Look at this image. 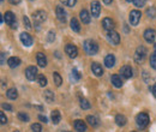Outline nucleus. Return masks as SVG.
<instances>
[{"label": "nucleus", "mask_w": 156, "mask_h": 132, "mask_svg": "<svg viewBox=\"0 0 156 132\" xmlns=\"http://www.w3.org/2000/svg\"><path fill=\"white\" fill-rule=\"evenodd\" d=\"M154 48H155V53H156V43H155V47H154Z\"/></svg>", "instance_id": "8fccbe9b"}, {"label": "nucleus", "mask_w": 156, "mask_h": 132, "mask_svg": "<svg viewBox=\"0 0 156 132\" xmlns=\"http://www.w3.org/2000/svg\"><path fill=\"white\" fill-rule=\"evenodd\" d=\"M1 1H4V0H1Z\"/></svg>", "instance_id": "864d4df0"}, {"label": "nucleus", "mask_w": 156, "mask_h": 132, "mask_svg": "<svg viewBox=\"0 0 156 132\" xmlns=\"http://www.w3.org/2000/svg\"><path fill=\"white\" fill-rule=\"evenodd\" d=\"M79 16H80V20L84 23V24H89L90 23V15L87 10H82L79 12Z\"/></svg>", "instance_id": "412c9836"}, {"label": "nucleus", "mask_w": 156, "mask_h": 132, "mask_svg": "<svg viewBox=\"0 0 156 132\" xmlns=\"http://www.w3.org/2000/svg\"><path fill=\"white\" fill-rule=\"evenodd\" d=\"M51 118H52V121L54 123V124H59L60 123V120H61V115H60V112L59 111H53L52 114H51Z\"/></svg>", "instance_id": "a878e982"}, {"label": "nucleus", "mask_w": 156, "mask_h": 132, "mask_svg": "<svg viewBox=\"0 0 156 132\" xmlns=\"http://www.w3.org/2000/svg\"><path fill=\"white\" fill-rule=\"evenodd\" d=\"M91 71H93V73H94V75L98 76V77L103 75L102 66H101L98 62H93V64H91Z\"/></svg>", "instance_id": "f3484780"}, {"label": "nucleus", "mask_w": 156, "mask_h": 132, "mask_svg": "<svg viewBox=\"0 0 156 132\" xmlns=\"http://www.w3.org/2000/svg\"><path fill=\"white\" fill-rule=\"evenodd\" d=\"M71 79L73 82H78L80 79V73H79V71H78L77 69H73L72 70V72H71Z\"/></svg>", "instance_id": "c85d7f7f"}, {"label": "nucleus", "mask_w": 156, "mask_h": 132, "mask_svg": "<svg viewBox=\"0 0 156 132\" xmlns=\"http://www.w3.org/2000/svg\"><path fill=\"white\" fill-rule=\"evenodd\" d=\"M23 22H24V25L27 27V29H30V28H31L30 20H29V18H28L27 16H24V17H23Z\"/></svg>", "instance_id": "58836bf2"}, {"label": "nucleus", "mask_w": 156, "mask_h": 132, "mask_svg": "<svg viewBox=\"0 0 156 132\" xmlns=\"http://www.w3.org/2000/svg\"><path fill=\"white\" fill-rule=\"evenodd\" d=\"M9 1H10L12 5H17V4H20V0H9Z\"/></svg>", "instance_id": "a18cd8bd"}, {"label": "nucleus", "mask_w": 156, "mask_h": 132, "mask_svg": "<svg viewBox=\"0 0 156 132\" xmlns=\"http://www.w3.org/2000/svg\"><path fill=\"white\" fill-rule=\"evenodd\" d=\"M126 1H129V2H131V1H132V0H126Z\"/></svg>", "instance_id": "3c124183"}, {"label": "nucleus", "mask_w": 156, "mask_h": 132, "mask_svg": "<svg viewBox=\"0 0 156 132\" xmlns=\"http://www.w3.org/2000/svg\"><path fill=\"white\" fill-rule=\"evenodd\" d=\"M136 123L138 127L140 129H145L149 124V115L147 113H139L136 116Z\"/></svg>", "instance_id": "f03ea898"}, {"label": "nucleus", "mask_w": 156, "mask_h": 132, "mask_svg": "<svg viewBox=\"0 0 156 132\" xmlns=\"http://www.w3.org/2000/svg\"><path fill=\"white\" fill-rule=\"evenodd\" d=\"M31 131L33 132H42V127H41V125L40 124H33L31 125Z\"/></svg>", "instance_id": "e433bc0d"}, {"label": "nucleus", "mask_w": 156, "mask_h": 132, "mask_svg": "<svg viewBox=\"0 0 156 132\" xmlns=\"http://www.w3.org/2000/svg\"><path fill=\"white\" fill-rule=\"evenodd\" d=\"M70 25H71V29H72L75 33H79V31H80V25H79V23H78V20L76 18L71 19Z\"/></svg>", "instance_id": "393cba45"}, {"label": "nucleus", "mask_w": 156, "mask_h": 132, "mask_svg": "<svg viewBox=\"0 0 156 132\" xmlns=\"http://www.w3.org/2000/svg\"><path fill=\"white\" fill-rule=\"evenodd\" d=\"M54 38H55V33L51 30V31L48 33V41H49V42H53V41H54Z\"/></svg>", "instance_id": "a19ab883"}, {"label": "nucleus", "mask_w": 156, "mask_h": 132, "mask_svg": "<svg viewBox=\"0 0 156 132\" xmlns=\"http://www.w3.org/2000/svg\"><path fill=\"white\" fill-rule=\"evenodd\" d=\"M53 80H54V83H55V85H57V87H60V85H61V83H62L61 76L59 75L58 72H54V73H53Z\"/></svg>", "instance_id": "c756f323"}, {"label": "nucleus", "mask_w": 156, "mask_h": 132, "mask_svg": "<svg viewBox=\"0 0 156 132\" xmlns=\"http://www.w3.org/2000/svg\"><path fill=\"white\" fill-rule=\"evenodd\" d=\"M62 132H69V131H62Z\"/></svg>", "instance_id": "603ef678"}, {"label": "nucleus", "mask_w": 156, "mask_h": 132, "mask_svg": "<svg viewBox=\"0 0 156 132\" xmlns=\"http://www.w3.org/2000/svg\"><path fill=\"white\" fill-rule=\"evenodd\" d=\"M87 121L89 123V125H91L93 127H96V126H98V119L96 118V116H94V115H88L87 116Z\"/></svg>", "instance_id": "b1692460"}, {"label": "nucleus", "mask_w": 156, "mask_h": 132, "mask_svg": "<svg viewBox=\"0 0 156 132\" xmlns=\"http://www.w3.org/2000/svg\"><path fill=\"white\" fill-rule=\"evenodd\" d=\"M60 1H61V2H62L65 6H69V7H73L77 0H60Z\"/></svg>", "instance_id": "72a5a7b5"}, {"label": "nucleus", "mask_w": 156, "mask_h": 132, "mask_svg": "<svg viewBox=\"0 0 156 132\" xmlns=\"http://www.w3.org/2000/svg\"><path fill=\"white\" fill-rule=\"evenodd\" d=\"M147 55V49H145V47H143V46H140V47H138L136 49V53H135V61L136 62H142L143 60H144V58Z\"/></svg>", "instance_id": "20e7f679"}, {"label": "nucleus", "mask_w": 156, "mask_h": 132, "mask_svg": "<svg viewBox=\"0 0 156 132\" xmlns=\"http://www.w3.org/2000/svg\"><path fill=\"white\" fill-rule=\"evenodd\" d=\"M5 53H1V65H5L6 64V61H5Z\"/></svg>", "instance_id": "c03bdc74"}, {"label": "nucleus", "mask_w": 156, "mask_h": 132, "mask_svg": "<svg viewBox=\"0 0 156 132\" xmlns=\"http://www.w3.org/2000/svg\"><path fill=\"white\" fill-rule=\"evenodd\" d=\"M75 129L78 132H85L87 131V124L83 120H76L75 121Z\"/></svg>", "instance_id": "a211bd4d"}, {"label": "nucleus", "mask_w": 156, "mask_h": 132, "mask_svg": "<svg viewBox=\"0 0 156 132\" xmlns=\"http://www.w3.org/2000/svg\"><path fill=\"white\" fill-rule=\"evenodd\" d=\"M7 65H9L11 69H15V67H17V66L20 65V59L17 57H11L7 60Z\"/></svg>", "instance_id": "aec40b11"}, {"label": "nucleus", "mask_w": 156, "mask_h": 132, "mask_svg": "<svg viewBox=\"0 0 156 132\" xmlns=\"http://www.w3.org/2000/svg\"><path fill=\"white\" fill-rule=\"evenodd\" d=\"M79 105H80V107L83 108V109H89L90 108V102L87 100V98H80L79 100Z\"/></svg>", "instance_id": "7c9ffc66"}, {"label": "nucleus", "mask_w": 156, "mask_h": 132, "mask_svg": "<svg viewBox=\"0 0 156 132\" xmlns=\"http://www.w3.org/2000/svg\"><path fill=\"white\" fill-rule=\"evenodd\" d=\"M105 65H106V67H108V69L113 67V66L115 65V57H114L113 54L106 55V57H105Z\"/></svg>", "instance_id": "dca6fc26"}, {"label": "nucleus", "mask_w": 156, "mask_h": 132, "mask_svg": "<svg viewBox=\"0 0 156 132\" xmlns=\"http://www.w3.org/2000/svg\"><path fill=\"white\" fill-rule=\"evenodd\" d=\"M6 96H7L10 100H16V98L18 97V93H17V90H16L15 88H11V89H9V90L6 91Z\"/></svg>", "instance_id": "bb28decb"}, {"label": "nucleus", "mask_w": 156, "mask_h": 132, "mask_svg": "<svg viewBox=\"0 0 156 132\" xmlns=\"http://www.w3.org/2000/svg\"><path fill=\"white\" fill-rule=\"evenodd\" d=\"M115 123H117L118 126H125L126 123H127V119H126L125 115H122V114H118L117 116H115Z\"/></svg>", "instance_id": "4be33fe9"}, {"label": "nucleus", "mask_w": 156, "mask_h": 132, "mask_svg": "<svg viewBox=\"0 0 156 132\" xmlns=\"http://www.w3.org/2000/svg\"><path fill=\"white\" fill-rule=\"evenodd\" d=\"M83 46H84V51L89 55H95L98 52V45L94 40H85Z\"/></svg>", "instance_id": "f257e3e1"}, {"label": "nucleus", "mask_w": 156, "mask_h": 132, "mask_svg": "<svg viewBox=\"0 0 156 132\" xmlns=\"http://www.w3.org/2000/svg\"><path fill=\"white\" fill-rule=\"evenodd\" d=\"M37 69L35 66H29L27 70H25V77L29 79V80H34L35 78H37Z\"/></svg>", "instance_id": "6e6552de"}, {"label": "nucleus", "mask_w": 156, "mask_h": 132, "mask_svg": "<svg viewBox=\"0 0 156 132\" xmlns=\"http://www.w3.org/2000/svg\"><path fill=\"white\" fill-rule=\"evenodd\" d=\"M43 96H44V98H46V101H47L48 103H51V102L54 101V94H53L51 90H46Z\"/></svg>", "instance_id": "cd10ccee"}, {"label": "nucleus", "mask_w": 156, "mask_h": 132, "mask_svg": "<svg viewBox=\"0 0 156 132\" xmlns=\"http://www.w3.org/2000/svg\"><path fill=\"white\" fill-rule=\"evenodd\" d=\"M55 12H57V17L60 22H62V23H65L66 22V11L64 10V7H61V6H57V9H55Z\"/></svg>", "instance_id": "2eb2a0df"}, {"label": "nucleus", "mask_w": 156, "mask_h": 132, "mask_svg": "<svg viewBox=\"0 0 156 132\" xmlns=\"http://www.w3.org/2000/svg\"><path fill=\"white\" fill-rule=\"evenodd\" d=\"M20 41H22V43H23L24 46H27V47H30V46L33 45V37H31L28 33H22V34H20Z\"/></svg>", "instance_id": "ddd939ff"}, {"label": "nucleus", "mask_w": 156, "mask_h": 132, "mask_svg": "<svg viewBox=\"0 0 156 132\" xmlns=\"http://www.w3.org/2000/svg\"><path fill=\"white\" fill-rule=\"evenodd\" d=\"M107 40H108L109 43L117 46V45H119V42H120V36H119V34H118L117 31H114V30L107 31Z\"/></svg>", "instance_id": "39448f33"}, {"label": "nucleus", "mask_w": 156, "mask_h": 132, "mask_svg": "<svg viewBox=\"0 0 156 132\" xmlns=\"http://www.w3.org/2000/svg\"><path fill=\"white\" fill-rule=\"evenodd\" d=\"M65 52H66V54L69 55V58H71V59H73V58H76L78 55V48L75 45H71V43L66 45Z\"/></svg>", "instance_id": "423d86ee"}, {"label": "nucleus", "mask_w": 156, "mask_h": 132, "mask_svg": "<svg viewBox=\"0 0 156 132\" xmlns=\"http://www.w3.org/2000/svg\"><path fill=\"white\" fill-rule=\"evenodd\" d=\"M144 38H145V41L147 42H149V43H153L154 41H155V37H156V33L154 29H147L145 31H144Z\"/></svg>", "instance_id": "9d476101"}, {"label": "nucleus", "mask_w": 156, "mask_h": 132, "mask_svg": "<svg viewBox=\"0 0 156 132\" xmlns=\"http://www.w3.org/2000/svg\"><path fill=\"white\" fill-rule=\"evenodd\" d=\"M111 79H112V83H113V85L115 88H121L122 87V80H121V78H120L119 75H113Z\"/></svg>", "instance_id": "5701e85b"}, {"label": "nucleus", "mask_w": 156, "mask_h": 132, "mask_svg": "<svg viewBox=\"0 0 156 132\" xmlns=\"http://www.w3.org/2000/svg\"><path fill=\"white\" fill-rule=\"evenodd\" d=\"M90 9H91V15H93L94 17H98V16H100V12H101V4L98 2V0L91 1Z\"/></svg>", "instance_id": "1a4fd4ad"}, {"label": "nucleus", "mask_w": 156, "mask_h": 132, "mask_svg": "<svg viewBox=\"0 0 156 132\" xmlns=\"http://www.w3.org/2000/svg\"><path fill=\"white\" fill-rule=\"evenodd\" d=\"M132 2L135 4V6L137 7H143L145 4V0H132Z\"/></svg>", "instance_id": "4c0bfd02"}, {"label": "nucleus", "mask_w": 156, "mask_h": 132, "mask_svg": "<svg viewBox=\"0 0 156 132\" xmlns=\"http://www.w3.org/2000/svg\"><path fill=\"white\" fill-rule=\"evenodd\" d=\"M12 132H20L18 130H15V131H12Z\"/></svg>", "instance_id": "09e8293b"}, {"label": "nucleus", "mask_w": 156, "mask_h": 132, "mask_svg": "<svg viewBox=\"0 0 156 132\" xmlns=\"http://www.w3.org/2000/svg\"><path fill=\"white\" fill-rule=\"evenodd\" d=\"M0 120H1V125H5L7 123V118L5 116L4 112H0Z\"/></svg>", "instance_id": "ea45409f"}, {"label": "nucleus", "mask_w": 156, "mask_h": 132, "mask_svg": "<svg viewBox=\"0 0 156 132\" xmlns=\"http://www.w3.org/2000/svg\"><path fill=\"white\" fill-rule=\"evenodd\" d=\"M18 119H20V121L27 123V121H29V115L25 113H23V112H20V113H18Z\"/></svg>", "instance_id": "f704fd0d"}, {"label": "nucleus", "mask_w": 156, "mask_h": 132, "mask_svg": "<svg viewBox=\"0 0 156 132\" xmlns=\"http://www.w3.org/2000/svg\"><path fill=\"white\" fill-rule=\"evenodd\" d=\"M102 27H103V29L105 30H107V31H112V30H114V22L112 20V18H105L102 20Z\"/></svg>", "instance_id": "f8f14e48"}, {"label": "nucleus", "mask_w": 156, "mask_h": 132, "mask_svg": "<svg viewBox=\"0 0 156 132\" xmlns=\"http://www.w3.org/2000/svg\"><path fill=\"white\" fill-rule=\"evenodd\" d=\"M4 19H5V23H6L7 25H10L12 29H16V28H17L16 17H15V15H13L11 11H7V12L4 15Z\"/></svg>", "instance_id": "7ed1b4c3"}, {"label": "nucleus", "mask_w": 156, "mask_h": 132, "mask_svg": "<svg viewBox=\"0 0 156 132\" xmlns=\"http://www.w3.org/2000/svg\"><path fill=\"white\" fill-rule=\"evenodd\" d=\"M151 91H153V95L156 97V83L153 85V88H151Z\"/></svg>", "instance_id": "49530a36"}, {"label": "nucleus", "mask_w": 156, "mask_h": 132, "mask_svg": "<svg viewBox=\"0 0 156 132\" xmlns=\"http://www.w3.org/2000/svg\"><path fill=\"white\" fill-rule=\"evenodd\" d=\"M147 15H148V17L149 18H155L156 17V9L155 7H149L148 10H147Z\"/></svg>", "instance_id": "2f4dec72"}, {"label": "nucleus", "mask_w": 156, "mask_h": 132, "mask_svg": "<svg viewBox=\"0 0 156 132\" xmlns=\"http://www.w3.org/2000/svg\"><path fill=\"white\" fill-rule=\"evenodd\" d=\"M120 73L121 76L124 77V78H126V79H129V78H131L132 77V69H131V66L130 65H124L121 69H120Z\"/></svg>", "instance_id": "9b49d317"}, {"label": "nucleus", "mask_w": 156, "mask_h": 132, "mask_svg": "<svg viewBox=\"0 0 156 132\" xmlns=\"http://www.w3.org/2000/svg\"><path fill=\"white\" fill-rule=\"evenodd\" d=\"M112 1H113V0H103V2H105V4H107V5L112 4Z\"/></svg>", "instance_id": "de8ad7c7"}, {"label": "nucleus", "mask_w": 156, "mask_h": 132, "mask_svg": "<svg viewBox=\"0 0 156 132\" xmlns=\"http://www.w3.org/2000/svg\"><path fill=\"white\" fill-rule=\"evenodd\" d=\"M150 66H151L154 70H156V53L150 55Z\"/></svg>", "instance_id": "c9c22d12"}, {"label": "nucleus", "mask_w": 156, "mask_h": 132, "mask_svg": "<svg viewBox=\"0 0 156 132\" xmlns=\"http://www.w3.org/2000/svg\"><path fill=\"white\" fill-rule=\"evenodd\" d=\"M36 60H37L39 66H41V67H44L47 65V58H46V55L43 53H41V52H39L36 54Z\"/></svg>", "instance_id": "6ab92c4d"}, {"label": "nucleus", "mask_w": 156, "mask_h": 132, "mask_svg": "<svg viewBox=\"0 0 156 132\" xmlns=\"http://www.w3.org/2000/svg\"><path fill=\"white\" fill-rule=\"evenodd\" d=\"M37 82H39L40 87H44V85H47V78H46L43 75L37 76Z\"/></svg>", "instance_id": "473e14b6"}, {"label": "nucleus", "mask_w": 156, "mask_h": 132, "mask_svg": "<svg viewBox=\"0 0 156 132\" xmlns=\"http://www.w3.org/2000/svg\"><path fill=\"white\" fill-rule=\"evenodd\" d=\"M39 119L42 121V123H44V124H46V123H48V121H47V118H46L44 115H39Z\"/></svg>", "instance_id": "37998d69"}, {"label": "nucleus", "mask_w": 156, "mask_h": 132, "mask_svg": "<svg viewBox=\"0 0 156 132\" xmlns=\"http://www.w3.org/2000/svg\"><path fill=\"white\" fill-rule=\"evenodd\" d=\"M46 18H47V15L42 10H39V11H36L34 13V20H35V23H42V22L46 20Z\"/></svg>", "instance_id": "4468645a"}, {"label": "nucleus", "mask_w": 156, "mask_h": 132, "mask_svg": "<svg viewBox=\"0 0 156 132\" xmlns=\"http://www.w3.org/2000/svg\"><path fill=\"white\" fill-rule=\"evenodd\" d=\"M140 12L138 11V10H132L131 12H130V23H131V25H138V23H139V20H140Z\"/></svg>", "instance_id": "0eeeda50"}, {"label": "nucleus", "mask_w": 156, "mask_h": 132, "mask_svg": "<svg viewBox=\"0 0 156 132\" xmlns=\"http://www.w3.org/2000/svg\"><path fill=\"white\" fill-rule=\"evenodd\" d=\"M2 108L6 109V111H12V107L10 105H7V103H2Z\"/></svg>", "instance_id": "79ce46f5"}, {"label": "nucleus", "mask_w": 156, "mask_h": 132, "mask_svg": "<svg viewBox=\"0 0 156 132\" xmlns=\"http://www.w3.org/2000/svg\"><path fill=\"white\" fill-rule=\"evenodd\" d=\"M133 132H135V131H133Z\"/></svg>", "instance_id": "5fc2aeb1"}]
</instances>
